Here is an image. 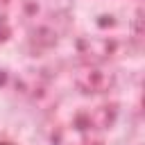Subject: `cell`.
I'll use <instances>...</instances> for the list:
<instances>
[{"mask_svg": "<svg viewBox=\"0 0 145 145\" xmlns=\"http://www.w3.org/2000/svg\"><path fill=\"white\" fill-rule=\"evenodd\" d=\"M0 145H11V143H0Z\"/></svg>", "mask_w": 145, "mask_h": 145, "instance_id": "6da1fadb", "label": "cell"}]
</instances>
